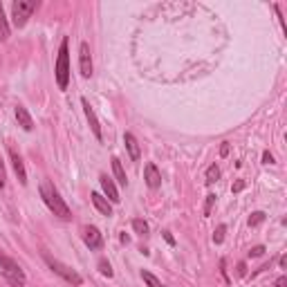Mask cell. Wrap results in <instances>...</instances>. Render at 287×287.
<instances>
[{
  "mask_svg": "<svg viewBox=\"0 0 287 287\" xmlns=\"http://www.w3.org/2000/svg\"><path fill=\"white\" fill-rule=\"evenodd\" d=\"M39 191H41L43 202L47 204V209H50V211L54 213V216H59L61 220H70V218H72L70 206L65 204V200L61 198L59 188L54 186L50 180H43V182H41V186H39Z\"/></svg>",
  "mask_w": 287,
  "mask_h": 287,
  "instance_id": "1",
  "label": "cell"
},
{
  "mask_svg": "<svg viewBox=\"0 0 287 287\" xmlns=\"http://www.w3.org/2000/svg\"><path fill=\"white\" fill-rule=\"evenodd\" d=\"M68 39H63L59 47V59H56V85L61 90H68V83H70V56H68Z\"/></svg>",
  "mask_w": 287,
  "mask_h": 287,
  "instance_id": "2",
  "label": "cell"
},
{
  "mask_svg": "<svg viewBox=\"0 0 287 287\" xmlns=\"http://www.w3.org/2000/svg\"><path fill=\"white\" fill-rule=\"evenodd\" d=\"M0 272L9 280L11 287H25V272L21 270V265L16 260L7 258L5 254H0Z\"/></svg>",
  "mask_w": 287,
  "mask_h": 287,
  "instance_id": "3",
  "label": "cell"
},
{
  "mask_svg": "<svg viewBox=\"0 0 287 287\" xmlns=\"http://www.w3.org/2000/svg\"><path fill=\"white\" fill-rule=\"evenodd\" d=\"M45 262H47V267H50L54 274H59V276L63 278V280H68L70 285H74V287H81V285H83V278L79 276V274L72 270L70 265H65V262L52 258V256H45Z\"/></svg>",
  "mask_w": 287,
  "mask_h": 287,
  "instance_id": "4",
  "label": "cell"
},
{
  "mask_svg": "<svg viewBox=\"0 0 287 287\" xmlns=\"http://www.w3.org/2000/svg\"><path fill=\"white\" fill-rule=\"evenodd\" d=\"M36 11V3L34 0H16L11 5V18H14V25L16 27H25L27 18Z\"/></svg>",
  "mask_w": 287,
  "mask_h": 287,
  "instance_id": "5",
  "label": "cell"
},
{
  "mask_svg": "<svg viewBox=\"0 0 287 287\" xmlns=\"http://www.w3.org/2000/svg\"><path fill=\"white\" fill-rule=\"evenodd\" d=\"M9 160H11V166H14V173L18 182H21L23 186L27 184V173H25V164H23V157L21 152L16 150V146H9Z\"/></svg>",
  "mask_w": 287,
  "mask_h": 287,
  "instance_id": "6",
  "label": "cell"
},
{
  "mask_svg": "<svg viewBox=\"0 0 287 287\" xmlns=\"http://www.w3.org/2000/svg\"><path fill=\"white\" fill-rule=\"evenodd\" d=\"M81 238H83V242H85V247H90V249H99L103 245V236H101V231L92 227V224H88V227H83L81 229Z\"/></svg>",
  "mask_w": 287,
  "mask_h": 287,
  "instance_id": "7",
  "label": "cell"
},
{
  "mask_svg": "<svg viewBox=\"0 0 287 287\" xmlns=\"http://www.w3.org/2000/svg\"><path fill=\"white\" fill-rule=\"evenodd\" d=\"M79 68L85 79L92 76V54H90L88 43H81V47H79Z\"/></svg>",
  "mask_w": 287,
  "mask_h": 287,
  "instance_id": "8",
  "label": "cell"
},
{
  "mask_svg": "<svg viewBox=\"0 0 287 287\" xmlns=\"http://www.w3.org/2000/svg\"><path fill=\"white\" fill-rule=\"evenodd\" d=\"M81 106H83V112H85V119H88V124H90V128H92V135L99 139H103V135H101V126H99V119H97V114H94V108L90 106V101L88 99H81Z\"/></svg>",
  "mask_w": 287,
  "mask_h": 287,
  "instance_id": "9",
  "label": "cell"
},
{
  "mask_svg": "<svg viewBox=\"0 0 287 287\" xmlns=\"http://www.w3.org/2000/svg\"><path fill=\"white\" fill-rule=\"evenodd\" d=\"M99 182H101V188H103V198H106L110 204H117L119 200H121L119 198V191H117V184H114V182L110 180L108 175H101Z\"/></svg>",
  "mask_w": 287,
  "mask_h": 287,
  "instance_id": "10",
  "label": "cell"
},
{
  "mask_svg": "<svg viewBox=\"0 0 287 287\" xmlns=\"http://www.w3.org/2000/svg\"><path fill=\"white\" fill-rule=\"evenodd\" d=\"M144 180H146V184H148V188H160L162 186V175H160V170H157V166L152 162L146 164Z\"/></svg>",
  "mask_w": 287,
  "mask_h": 287,
  "instance_id": "11",
  "label": "cell"
},
{
  "mask_svg": "<svg viewBox=\"0 0 287 287\" xmlns=\"http://www.w3.org/2000/svg\"><path fill=\"white\" fill-rule=\"evenodd\" d=\"M16 121H18V126L23 128V130H34V119H32V114L27 112V108H23V106H18L16 108Z\"/></svg>",
  "mask_w": 287,
  "mask_h": 287,
  "instance_id": "12",
  "label": "cell"
},
{
  "mask_svg": "<svg viewBox=\"0 0 287 287\" xmlns=\"http://www.w3.org/2000/svg\"><path fill=\"white\" fill-rule=\"evenodd\" d=\"M124 144H126V148H128V155H130V160L137 162L139 157H142V148H139V142L135 139V135L126 132V135H124Z\"/></svg>",
  "mask_w": 287,
  "mask_h": 287,
  "instance_id": "13",
  "label": "cell"
},
{
  "mask_svg": "<svg viewBox=\"0 0 287 287\" xmlns=\"http://www.w3.org/2000/svg\"><path fill=\"white\" fill-rule=\"evenodd\" d=\"M90 198H92V204L97 206V211H99L101 216H112V204H110L101 193H90Z\"/></svg>",
  "mask_w": 287,
  "mask_h": 287,
  "instance_id": "14",
  "label": "cell"
},
{
  "mask_svg": "<svg viewBox=\"0 0 287 287\" xmlns=\"http://www.w3.org/2000/svg\"><path fill=\"white\" fill-rule=\"evenodd\" d=\"M112 173H114V178H117V182L121 186H126L128 184V180H126V170L124 166H121V162L117 160V157H112Z\"/></svg>",
  "mask_w": 287,
  "mask_h": 287,
  "instance_id": "15",
  "label": "cell"
},
{
  "mask_svg": "<svg viewBox=\"0 0 287 287\" xmlns=\"http://www.w3.org/2000/svg\"><path fill=\"white\" fill-rule=\"evenodd\" d=\"M7 39H9V23H7V16H5L3 3H0V41H7Z\"/></svg>",
  "mask_w": 287,
  "mask_h": 287,
  "instance_id": "16",
  "label": "cell"
},
{
  "mask_svg": "<svg viewBox=\"0 0 287 287\" xmlns=\"http://www.w3.org/2000/svg\"><path fill=\"white\" fill-rule=\"evenodd\" d=\"M218 180H220V168L213 164V166L206 168V184H216Z\"/></svg>",
  "mask_w": 287,
  "mask_h": 287,
  "instance_id": "17",
  "label": "cell"
},
{
  "mask_svg": "<svg viewBox=\"0 0 287 287\" xmlns=\"http://www.w3.org/2000/svg\"><path fill=\"white\" fill-rule=\"evenodd\" d=\"M142 278H144V283L148 285V287H162V280L157 278V276H152V274L146 272V270L142 272Z\"/></svg>",
  "mask_w": 287,
  "mask_h": 287,
  "instance_id": "18",
  "label": "cell"
},
{
  "mask_svg": "<svg viewBox=\"0 0 287 287\" xmlns=\"http://www.w3.org/2000/svg\"><path fill=\"white\" fill-rule=\"evenodd\" d=\"M132 229H135L139 236H146V234H148V224H146L142 218H135V220H132Z\"/></svg>",
  "mask_w": 287,
  "mask_h": 287,
  "instance_id": "19",
  "label": "cell"
},
{
  "mask_svg": "<svg viewBox=\"0 0 287 287\" xmlns=\"http://www.w3.org/2000/svg\"><path fill=\"white\" fill-rule=\"evenodd\" d=\"M224 234H227V227H224V224H220V227L213 231V242H216V245H220V242L224 240Z\"/></svg>",
  "mask_w": 287,
  "mask_h": 287,
  "instance_id": "20",
  "label": "cell"
},
{
  "mask_svg": "<svg viewBox=\"0 0 287 287\" xmlns=\"http://www.w3.org/2000/svg\"><path fill=\"white\" fill-rule=\"evenodd\" d=\"M99 272L103 274V276H108V278H112V274H114V272H112V267H110V262H108V260H103V258L99 260Z\"/></svg>",
  "mask_w": 287,
  "mask_h": 287,
  "instance_id": "21",
  "label": "cell"
},
{
  "mask_svg": "<svg viewBox=\"0 0 287 287\" xmlns=\"http://www.w3.org/2000/svg\"><path fill=\"white\" fill-rule=\"evenodd\" d=\"M262 220H265V213H262V211L252 213V218H249V227H258Z\"/></svg>",
  "mask_w": 287,
  "mask_h": 287,
  "instance_id": "22",
  "label": "cell"
},
{
  "mask_svg": "<svg viewBox=\"0 0 287 287\" xmlns=\"http://www.w3.org/2000/svg\"><path fill=\"white\" fill-rule=\"evenodd\" d=\"M213 204H216V195L209 193V195H206V204H204V216H211Z\"/></svg>",
  "mask_w": 287,
  "mask_h": 287,
  "instance_id": "23",
  "label": "cell"
},
{
  "mask_svg": "<svg viewBox=\"0 0 287 287\" xmlns=\"http://www.w3.org/2000/svg\"><path fill=\"white\" fill-rule=\"evenodd\" d=\"M5 182H7V170H5V164L0 160V188L5 186Z\"/></svg>",
  "mask_w": 287,
  "mask_h": 287,
  "instance_id": "24",
  "label": "cell"
},
{
  "mask_svg": "<svg viewBox=\"0 0 287 287\" xmlns=\"http://www.w3.org/2000/svg\"><path fill=\"white\" fill-rule=\"evenodd\" d=\"M262 254H265V247H262V245H258V247H254L252 252H249V256H252V258H258V256H262Z\"/></svg>",
  "mask_w": 287,
  "mask_h": 287,
  "instance_id": "25",
  "label": "cell"
},
{
  "mask_svg": "<svg viewBox=\"0 0 287 287\" xmlns=\"http://www.w3.org/2000/svg\"><path fill=\"white\" fill-rule=\"evenodd\" d=\"M262 162H265V164H274V155H272L270 150L262 152Z\"/></svg>",
  "mask_w": 287,
  "mask_h": 287,
  "instance_id": "26",
  "label": "cell"
},
{
  "mask_svg": "<svg viewBox=\"0 0 287 287\" xmlns=\"http://www.w3.org/2000/svg\"><path fill=\"white\" fill-rule=\"evenodd\" d=\"M247 274V265L245 262H238V276H245Z\"/></svg>",
  "mask_w": 287,
  "mask_h": 287,
  "instance_id": "27",
  "label": "cell"
},
{
  "mask_svg": "<svg viewBox=\"0 0 287 287\" xmlns=\"http://www.w3.org/2000/svg\"><path fill=\"white\" fill-rule=\"evenodd\" d=\"M242 188H245V182H236V184H234V188H231V191H234V193H240L242 191Z\"/></svg>",
  "mask_w": 287,
  "mask_h": 287,
  "instance_id": "28",
  "label": "cell"
},
{
  "mask_svg": "<svg viewBox=\"0 0 287 287\" xmlns=\"http://www.w3.org/2000/svg\"><path fill=\"white\" fill-rule=\"evenodd\" d=\"M227 152H229V144H227V142H224L222 146H220V155H222V157H224V155H227Z\"/></svg>",
  "mask_w": 287,
  "mask_h": 287,
  "instance_id": "29",
  "label": "cell"
},
{
  "mask_svg": "<svg viewBox=\"0 0 287 287\" xmlns=\"http://www.w3.org/2000/svg\"><path fill=\"white\" fill-rule=\"evenodd\" d=\"M164 238H166V242H168V245H175V238H173V236H170V234H168V231H164Z\"/></svg>",
  "mask_w": 287,
  "mask_h": 287,
  "instance_id": "30",
  "label": "cell"
},
{
  "mask_svg": "<svg viewBox=\"0 0 287 287\" xmlns=\"http://www.w3.org/2000/svg\"><path fill=\"white\" fill-rule=\"evenodd\" d=\"M287 285V276H280L278 280H276V287H285Z\"/></svg>",
  "mask_w": 287,
  "mask_h": 287,
  "instance_id": "31",
  "label": "cell"
},
{
  "mask_svg": "<svg viewBox=\"0 0 287 287\" xmlns=\"http://www.w3.org/2000/svg\"><path fill=\"white\" fill-rule=\"evenodd\" d=\"M278 265H280V267H283V270H285V267H287V256H280V260H278Z\"/></svg>",
  "mask_w": 287,
  "mask_h": 287,
  "instance_id": "32",
  "label": "cell"
},
{
  "mask_svg": "<svg viewBox=\"0 0 287 287\" xmlns=\"http://www.w3.org/2000/svg\"><path fill=\"white\" fill-rule=\"evenodd\" d=\"M162 287H166V285H162Z\"/></svg>",
  "mask_w": 287,
  "mask_h": 287,
  "instance_id": "33",
  "label": "cell"
}]
</instances>
